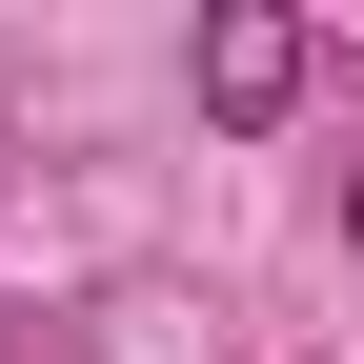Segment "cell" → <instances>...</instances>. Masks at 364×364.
I'll use <instances>...</instances> for the list:
<instances>
[{"label": "cell", "mask_w": 364, "mask_h": 364, "mask_svg": "<svg viewBox=\"0 0 364 364\" xmlns=\"http://www.w3.org/2000/svg\"><path fill=\"white\" fill-rule=\"evenodd\" d=\"M182 81H203V122H284L304 81H324V41H304L284 0H243V21H203V61H182Z\"/></svg>", "instance_id": "1"}, {"label": "cell", "mask_w": 364, "mask_h": 364, "mask_svg": "<svg viewBox=\"0 0 364 364\" xmlns=\"http://www.w3.org/2000/svg\"><path fill=\"white\" fill-rule=\"evenodd\" d=\"M344 243H364V162H344Z\"/></svg>", "instance_id": "2"}]
</instances>
